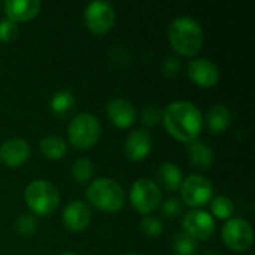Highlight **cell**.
Segmentation results:
<instances>
[{
	"mask_svg": "<svg viewBox=\"0 0 255 255\" xmlns=\"http://www.w3.org/2000/svg\"><path fill=\"white\" fill-rule=\"evenodd\" d=\"M30 145L21 137H9L0 143V163L7 167H19L30 157Z\"/></svg>",
	"mask_w": 255,
	"mask_h": 255,
	"instance_id": "cell-11",
	"label": "cell"
},
{
	"mask_svg": "<svg viewBox=\"0 0 255 255\" xmlns=\"http://www.w3.org/2000/svg\"><path fill=\"white\" fill-rule=\"evenodd\" d=\"M202 255H221L217 250H206V251H203V254Z\"/></svg>",
	"mask_w": 255,
	"mask_h": 255,
	"instance_id": "cell-31",
	"label": "cell"
},
{
	"mask_svg": "<svg viewBox=\"0 0 255 255\" xmlns=\"http://www.w3.org/2000/svg\"><path fill=\"white\" fill-rule=\"evenodd\" d=\"M179 190L182 203L191 208H200L208 205L214 194L212 182L202 175H190L187 179L182 181Z\"/></svg>",
	"mask_w": 255,
	"mask_h": 255,
	"instance_id": "cell-8",
	"label": "cell"
},
{
	"mask_svg": "<svg viewBox=\"0 0 255 255\" xmlns=\"http://www.w3.org/2000/svg\"><path fill=\"white\" fill-rule=\"evenodd\" d=\"M130 202L140 214L154 212L161 203V191L155 181L139 178L130 188Z\"/></svg>",
	"mask_w": 255,
	"mask_h": 255,
	"instance_id": "cell-6",
	"label": "cell"
},
{
	"mask_svg": "<svg viewBox=\"0 0 255 255\" xmlns=\"http://www.w3.org/2000/svg\"><path fill=\"white\" fill-rule=\"evenodd\" d=\"M158 178L163 184V187L169 191H176L182 185V170L170 161H166L158 169Z\"/></svg>",
	"mask_w": 255,
	"mask_h": 255,
	"instance_id": "cell-20",
	"label": "cell"
},
{
	"mask_svg": "<svg viewBox=\"0 0 255 255\" xmlns=\"http://www.w3.org/2000/svg\"><path fill=\"white\" fill-rule=\"evenodd\" d=\"M61 221L67 230L82 232L88 227L91 221V212L84 202L72 200L64 206L61 212Z\"/></svg>",
	"mask_w": 255,
	"mask_h": 255,
	"instance_id": "cell-13",
	"label": "cell"
},
{
	"mask_svg": "<svg viewBox=\"0 0 255 255\" xmlns=\"http://www.w3.org/2000/svg\"><path fill=\"white\" fill-rule=\"evenodd\" d=\"M85 25L96 34H103L115 24V9L106 0H94L85 6Z\"/></svg>",
	"mask_w": 255,
	"mask_h": 255,
	"instance_id": "cell-9",
	"label": "cell"
},
{
	"mask_svg": "<svg viewBox=\"0 0 255 255\" xmlns=\"http://www.w3.org/2000/svg\"><path fill=\"white\" fill-rule=\"evenodd\" d=\"M140 230L143 232V235H146L149 238H157L163 232V223L158 218L145 217L140 221Z\"/></svg>",
	"mask_w": 255,
	"mask_h": 255,
	"instance_id": "cell-26",
	"label": "cell"
},
{
	"mask_svg": "<svg viewBox=\"0 0 255 255\" xmlns=\"http://www.w3.org/2000/svg\"><path fill=\"white\" fill-rule=\"evenodd\" d=\"M39 149L48 160H60L67 152V145L63 137L49 134L39 140Z\"/></svg>",
	"mask_w": 255,
	"mask_h": 255,
	"instance_id": "cell-19",
	"label": "cell"
},
{
	"mask_svg": "<svg viewBox=\"0 0 255 255\" xmlns=\"http://www.w3.org/2000/svg\"><path fill=\"white\" fill-rule=\"evenodd\" d=\"M167 36L172 48L185 57L196 55L203 45V28L188 15L176 16L167 28Z\"/></svg>",
	"mask_w": 255,
	"mask_h": 255,
	"instance_id": "cell-2",
	"label": "cell"
},
{
	"mask_svg": "<svg viewBox=\"0 0 255 255\" xmlns=\"http://www.w3.org/2000/svg\"><path fill=\"white\" fill-rule=\"evenodd\" d=\"M163 118V112L155 105H148L142 111V123L145 126H155Z\"/></svg>",
	"mask_w": 255,
	"mask_h": 255,
	"instance_id": "cell-28",
	"label": "cell"
},
{
	"mask_svg": "<svg viewBox=\"0 0 255 255\" xmlns=\"http://www.w3.org/2000/svg\"><path fill=\"white\" fill-rule=\"evenodd\" d=\"M235 212L233 202L227 196H217L211 200V215L218 220H230Z\"/></svg>",
	"mask_w": 255,
	"mask_h": 255,
	"instance_id": "cell-22",
	"label": "cell"
},
{
	"mask_svg": "<svg viewBox=\"0 0 255 255\" xmlns=\"http://www.w3.org/2000/svg\"><path fill=\"white\" fill-rule=\"evenodd\" d=\"M88 202L103 212H118L123 209L126 196L123 187L111 178H97L87 188Z\"/></svg>",
	"mask_w": 255,
	"mask_h": 255,
	"instance_id": "cell-3",
	"label": "cell"
},
{
	"mask_svg": "<svg viewBox=\"0 0 255 255\" xmlns=\"http://www.w3.org/2000/svg\"><path fill=\"white\" fill-rule=\"evenodd\" d=\"M187 73L190 79L203 88H211L217 85L220 79V70L215 63H212L208 58H194L188 63Z\"/></svg>",
	"mask_w": 255,
	"mask_h": 255,
	"instance_id": "cell-12",
	"label": "cell"
},
{
	"mask_svg": "<svg viewBox=\"0 0 255 255\" xmlns=\"http://www.w3.org/2000/svg\"><path fill=\"white\" fill-rule=\"evenodd\" d=\"M18 34V24L10 19L0 21V42H10Z\"/></svg>",
	"mask_w": 255,
	"mask_h": 255,
	"instance_id": "cell-29",
	"label": "cell"
},
{
	"mask_svg": "<svg viewBox=\"0 0 255 255\" xmlns=\"http://www.w3.org/2000/svg\"><path fill=\"white\" fill-rule=\"evenodd\" d=\"M163 70L167 76H176L181 70V60L179 57H167L163 64Z\"/></svg>",
	"mask_w": 255,
	"mask_h": 255,
	"instance_id": "cell-30",
	"label": "cell"
},
{
	"mask_svg": "<svg viewBox=\"0 0 255 255\" xmlns=\"http://www.w3.org/2000/svg\"><path fill=\"white\" fill-rule=\"evenodd\" d=\"M15 230L21 236H31L37 230V220L31 212L21 214L15 221Z\"/></svg>",
	"mask_w": 255,
	"mask_h": 255,
	"instance_id": "cell-25",
	"label": "cell"
},
{
	"mask_svg": "<svg viewBox=\"0 0 255 255\" xmlns=\"http://www.w3.org/2000/svg\"><path fill=\"white\" fill-rule=\"evenodd\" d=\"M166 130L175 139L191 143L197 140L203 128V117L200 109L187 100H176L169 103L163 111V118Z\"/></svg>",
	"mask_w": 255,
	"mask_h": 255,
	"instance_id": "cell-1",
	"label": "cell"
},
{
	"mask_svg": "<svg viewBox=\"0 0 255 255\" xmlns=\"http://www.w3.org/2000/svg\"><path fill=\"white\" fill-rule=\"evenodd\" d=\"M152 148V137L149 131L143 128H136L128 133L124 142V152L131 161L143 160Z\"/></svg>",
	"mask_w": 255,
	"mask_h": 255,
	"instance_id": "cell-14",
	"label": "cell"
},
{
	"mask_svg": "<svg viewBox=\"0 0 255 255\" xmlns=\"http://www.w3.org/2000/svg\"><path fill=\"white\" fill-rule=\"evenodd\" d=\"M206 121H208V127L212 133H223L229 128L230 121H232L230 109L223 103L214 105L208 111Z\"/></svg>",
	"mask_w": 255,
	"mask_h": 255,
	"instance_id": "cell-18",
	"label": "cell"
},
{
	"mask_svg": "<svg viewBox=\"0 0 255 255\" xmlns=\"http://www.w3.org/2000/svg\"><path fill=\"white\" fill-rule=\"evenodd\" d=\"M126 255H139V254H126Z\"/></svg>",
	"mask_w": 255,
	"mask_h": 255,
	"instance_id": "cell-33",
	"label": "cell"
},
{
	"mask_svg": "<svg viewBox=\"0 0 255 255\" xmlns=\"http://www.w3.org/2000/svg\"><path fill=\"white\" fill-rule=\"evenodd\" d=\"M58 188L45 179L31 181L24 190V202L31 214L46 217L51 215L60 205Z\"/></svg>",
	"mask_w": 255,
	"mask_h": 255,
	"instance_id": "cell-4",
	"label": "cell"
},
{
	"mask_svg": "<svg viewBox=\"0 0 255 255\" xmlns=\"http://www.w3.org/2000/svg\"><path fill=\"white\" fill-rule=\"evenodd\" d=\"M214 217L202 209L190 211L182 220L184 232L196 241H208L215 233Z\"/></svg>",
	"mask_w": 255,
	"mask_h": 255,
	"instance_id": "cell-10",
	"label": "cell"
},
{
	"mask_svg": "<svg viewBox=\"0 0 255 255\" xmlns=\"http://www.w3.org/2000/svg\"><path fill=\"white\" fill-rule=\"evenodd\" d=\"M60 255H76V254H73V253H63V254H60Z\"/></svg>",
	"mask_w": 255,
	"mask_h": 255,
	"instance_id": "cell-32",
	"label": "cell"
},
{
	"mask_svg": "<svg viewBox=\"0 0 255 255\" xmlns=\"http://www.w3.org/2000/svg\"><path fill=\"white\" fill-rule=\"evenodd\" d=\"M173 250L176 255H194L197 251V241L188 236L184 230L173 238Z\"/></svg>",
	"mask_w": 255,
	"mask_h": 255,
	"instance_id": "cell-24",
	"label": "cell"
},
{
	"mask_svg": "<svg viewBox=\"0 0 255 255\" xmlns=\"http://www.w3.org/2000/svg\"><path fill=\"white\" fill-rule=\"evenodd\" d=\"M106 114L109 120L120 128H126L134 124L136 121V109L134 106L121 97L112 99L106 105Z\"/></svg>",
	"mask_w": 255,
	"mask_h": 255,
	"instance_id": "cell-15",
	"label": "cell"
},
{
	"mask_svg": "<svg viewBox=\"0 0 255 255\" xmlns=\"http://www.w3.org/2000/svg\"><path fill=\"white\" fill-rule=\"evenodd\" d=\"M187 152H188V158H190L191 164L200 170H208L215 161L212 148H209L208 145H205L200 140H194V142L188 143Z\"/></svg>",
	"mask_w": 255,
	"mask_h": 255,
	"instance_id": "cell-17",
	"label": "cell"
},
{
	"mask_svg": "<svg viewBox=\"0 0 255 255\" xmlns=\"http://www.w3.org/2000/svg\"><path fill=\"white\" fill-rule=\"evenodd\" d=\"M161 211H163V214H164L167 218H176L178 215L182 214V211H184V203H182L181 199L170 197V199H167V200L161 205Z\"/></svg>",
	"mask_w": 255,
	"mask_h": 255,
	"instance_id": "cell-27",
	"label": "cell"
},
{
	"mask_svg": "<svg viewBox=\"0 0 255 255\" xmlns=\"http://www.w3.org/2000/svg\"><path fill=\"white\" fill-rule=\"evenodd\" d=\"M73 105H75V96L67 88H61V90L55 91L52 94V97L49 99V109L58 117L69 114L72 111Z\"/></svg>",
	"mask_w": 255,
	"mask_h": 255,
	"instance_id": "cell-21",
	"label": "cell"
},
{
	"mask_svg": "<svg viewBox=\"0 0 255 255\" xmlns=\"http://www.w3.org/2000/svg\"><path fill=\"white\" fill-rule=\"evenodd\" d=\"M3 9L7 15V19L18 22L34 18L40 10L39 0H6Z\"/></svg>",
	"mask_w": 255,
	"mask_h": 255,
	"instance_id": "cell-16",
	"label": "cell"
},
{
	"mask_svg": "<svg viewBox=\"0 0 255 255\" xmlns=\"http://www.w3.org/2000/svg\"><path fill=\"white\" fill-rule=\"evenodd\" d=\"M94 175V164L88 158H78L72 164V176L76 182L84 184L88 182Z\"/></svg>",
	"mask_w": 255,
	"mask_h": 255,
	"instance_id": "cell-23",
	"label": "cell"
},
{
	"mask_svg": "<svg viewBox=\"0 0 255 255\" xmlns=\"http://www.w3.org/2000/svg\"><path fill=\"white\" fill-rule=\"evenodd\" d=\"M223 242L227 248L235 253H245L253 247L254 232L251 224L244 218H230L223 227L221 232Z\"/></svg>",
	"mask_w": 255,
	"mask_h": 255,
	"instance_id": "cell-7",
	"label": "cell"
},
{
	"mask_svg": "<svg viewBox=\"0 0 255 255\" xmlns=\"http://www.w3.org/2000/svg\"><path fill=\"white\" fill-rule=\"evenodd\" d=\"M102 134L100 121L88 112L78 114L67 126L69 142L78 149H88L97 143Z\"/></svg>",
	"mask_w": 255,
	"mask_h": 255,
	"instance_id": "cell-5",
	"label": "cell"
}]
</instances>
